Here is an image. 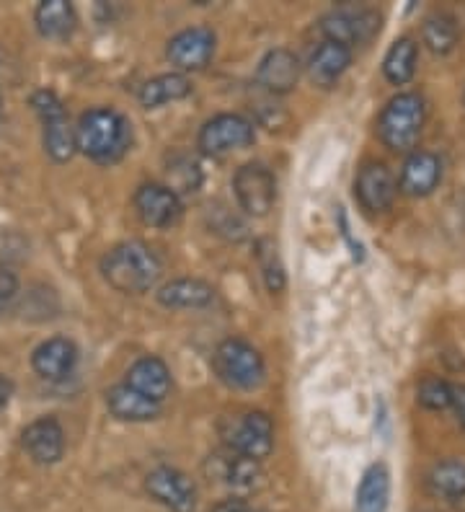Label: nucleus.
<instances>
[{"instance_id":"20","label":"nucleus","mask_w":465,"mask_h":512,"mask_svg":"<svg viewBox=\"0 0 465 512\" xmlns=\"http://www.w3.org/2000/svg\"><path fill=\"white\" fill-rule=\"evenodd\" d=\"M158 303L166 308H207L215 303V288L197 277H181L158 290Z\"/></svg>"},{"instance_id":"11","label":"nucleus","mask_w":465,"mask_h":512,"mask_svg":"<svg viewBox=\"0 0 465 512\" xmlns=\"http://www.w3.org/2000/svg\"><path fill=\"white\" fill-rule=\"evenodd\" d=\"M215 42L217 39L212 29H207V26H192V29H184L176 37H171V42L166 47V57L181 73L202 70L210 65L212 55H215Z\"/></svg>"},{"instance_id":"23","label":"nucleus","mask_w":465,"mask_h":512,"mask_svg":"<svg viewBox=\"0 0 465 512\" xmlns=\"http://www.w3.org/2000/svg\"><path fill=\"white\" fill-rule=\"evenodd\" d=\"M217 479L238 494L259 492V489L264 487V471H261V463L254 461V458L236 456V453H230V450H228V456L220 458Z\"/></svg>"},{"instance_id":"25","label":"nucleus","mask_w":465,"mask_h":512,"mask_svg":"<svg viewBox=\"0 0 465 512\" xmlns=\"http://www.w3.org/2000/svg\"><path fill=\"white\" fill-rule=\"evenodd\" d=\"M192 94V81L184 73H163L148 81L140 91V104L145 109L166 107L171 101H181Z\"/></svg>"},{"instance_id":"30","label":"nucleus","mask_w":465,"mask_h":512,"mask_svg":"<svg viewBox=\"0 0 465 512\" xmlns=\"http://www.w3.org/2000/svg\"><path fill=\"white\" fill-rule=\"evenodd\" d=\"M256 256H259L261 262V272H264V282H267L269 293H282L285 290V267L279 262V254L277 249L272 246V241H259L256 246Z\"/></svg>"},{"instance_id":"17","label":"nucleus","mask_w":465,"mask_h":512,"mask_svg":"<svg viewBox=\"0 0 465 512\" xmlns=\"http://www.w3.org/2000/svg\"><path fill=\"white\" fill-rule=\"evenodd\" d=\"M124 383H127L132 391H137V394H143L148 396L150 401L163 404L166 396L171 394V370H168V365L163 363L161 357H140V360H135L132 368L127 370Z\"/></svg>"},{"instance_id":"14","label":"nucleus","mask_w":465,"mask_h":512,"mask_svg":"<svg viewBox=\"0 0 465 512\" xmlns=\"http://www.w3.org/2000/svg\"><path fill=\"white\" fill-rule=\"evenodd\" d=\"M21 445L39 466H52L65 453V430L55 417H39L21 432Z\"/></svg>"},{"instance_id":"28","label":"nucleus","mask_w":465,"mask_h":512,"mask_svg":"<svg viewBox=\"0 0 465 512\" xmlns=\"http://www.w3.org/2000/svg\"><path fill=\"white\" fill-rule=\"evenodd\" d=\"M422 39L427 44V50L434 55H447V52L455 50L458 44V24H455L453 16L447 13H434L424 21L422 26Z\"/></svg>"},{"instance_id":"26","label":"nucleus","mask_w":465,"mask_h":512,"mask_svg":"<svg viewBox=\"0 0 465 512\" xmlns=\"http://www.w3.org/2000/svg\"><path fill=\"white\" fill-rule=\"evenodd\" d=\"M427 492L450 502L465 497V461L434 463L427 474Z\"/></svg>"},{"instance_id":"22","label":"nucleus","mask_w":465,"mask_h":512,"mask_svg":"<svg viewBox=\"0 0 465 512\" xmlns=\"http://www.w3.org/2000/svg\"><path fill=\"white\" fill-rule=\"evenodd\" d=\"M106 406H109V412L114 414L122 422H150L161 414V406L158 401H150L148 396L137 394L132 391L127 383H119V386L109 388V394H106Z\"/></svg>"},{"instance_id":"19","label":"nucleus","mask_w":465,"mask_h":512,"mask_svg":"<svg viewBox=\"0 0 465 512\" xmlns=\"http://www.w3.org/2000/svg\"><path fill=\"white\" fill-rule=\"evenodd\" d=\"M349 63H352V50L349 47L323 39L308 60L310 81L321 88H331L341 75L347 73Z\"/></svg>"},{"instance_id":"8","label":"nucleus","mask_w":465,"mask_h":512,"mask_svg":"<svg viewBox=\"0 0 465 512\" xmlns=\"http://www.w3.org/2000/svg\"><path fill=\"white\" fill-rule=\"evenodd\" d=\"M380 32V16L372 8H336L321 19V34L326 42L344 44L352 50L354 44H367Z\"/></svg>"},{"instance_id":"21","label":"nucleus","mask_w":465,"mask_h":512,"mask_svg":"<svg viewBox=\"0 0 465 512\" xmlns=\"http://www.w3.org/2000/svg\"><path fill=\"white\" fill-rule=\"evenodd\" d=\"M391 502V471L385 463H370L362 474L354 510L357 512H385Z\"/></svg>"},{"instance_id":"2","label":"nucleus","mask_w":465,"mask_h":512,"mask_svg":"<svg viewBox=\"0 0 465 512\" xmlns=\"http://www.w3.org/2000/svg\"><path fill=\"white\" fill-rule=\"evenodd\" d=\"M78 150L96 163H117L130 150L132 130L130 122L109 107L88 109L75 127Z\"/></svg>"},{"instance_id":"1","label":"nucleus","mask_w":465,"mask_h":512,"mask_svg":"<svg viewBox=\"0 0 465 512\" xmlns=\"http://www.w3.org/2000/svg\"><path fill=\"white\" fill-rule=\"evenodd\" d=\"M163 264L143 241H124L109 249L101 259V275L114 290L127 295H143L161 280Z\"/></svg>"},{"instance_id":"29","label":"nucleus","mask_w":465,"mask_h":512,"mask_svg":"<svg viewBox=\"0 0 465 512\" xmlns=\"http://www.w3.org/2000/svg\"><path fill=\"white\" fill-rule=\"evenodd\" d=\"M416 401L432 412L450 409L453 406V383L442 381V378H424L416 388Z\"/></svg>"},{"instance_id":"33","label":"nucleus","mask_w":465,"mask_h":512,"mask_svg":"<svg viewBox=\"0 0 465 512\" xmlns=\"http://www.w3.org/2000/svg\"><path fill=\"white\" fill-rule=\"evenodd\" d=\"M210 512H264V510L254 507V505H251V502L241 500V497H230V500L217 502V505L212 507Z\"/></svg>"},{"instance_id":"27","label":"nucleus","mask_w":465,"mask_h":512,"mask_svg":"<svg viewBox=\"0 0 465 512\" xmlns=\"http://www.w3.org/2000/svg\"><path fill=\"white\" fill-rule=\"evenodd\" d=\"M416 57H419V47L411 37H401L391 44V50L385 52L383 73L388 83L393 86H406L416 73Z\"/></svg>"},{"instance_id":"12","label":"nucleus","mask_w":465,"mask_h":512,"mask_svg":"<svg viewBox=\"0 0 465 512\" xmlns=\"http://www.w3.org/2000/svg\"><path fill=\"white\" fill-rule=\"evenodd\" d=\"M135 210L145 225L150 228H171L181 220V207L179 192H174L166 184H143L135 192Z\"/></svg>"},{"instance_id":"7","label":"nucleus","mask_w":465,"mask_h":512,"mask_svg":"<svg viewBox=\"0 0 465 512\" xmlns=\"http://www.w3.org/2000/svg\"><path fill=\"white\" fill-rule=\"evenodd\" d=\"M233 192L243 213L267 218L277 202V179L264 163H243L233 176Z\"/></svg>"},{"instance_id":"13","label":"nucleus","mask_w":465,"mask_h":512,"mask_svg":"<svg viewBox=\"0 0 465 512\" xmlns=\"http://www.w3.org/2000/svg\"><path fill=\"white\" fill-rule=\"evenodd\" d=\"M398 194V182L385 163H365L354 179V197L370 213H383L393 205Z\"/></svg>"},{"instance_id":"10","label":"nucleus","mask_w":465,"mask_h":512,"mask_svg":"<svg viewBox=\"0 0 465 512\" xmlns=\"http://www.w3.org/2000/svg\"><path fill=\"white\" fill-rule=\"evenodd\" d=\"M145 492L171 512L197 510V484L174 466H158L145 476Z\"/></svg>"},{"instance_id":"31","label":"nucleus","mask_w":465,"mask_h":512,"mask_svg":"<svg viewBox=\"0 0 465 512\" xmlns=\"http://www.w3.org/2000/svg\"><path fill=\"white\" fill-rule=\"evenodd\" d=\"M168 179H171V189L176 192V184H179L181 192H197L199 182H202V174H199V166L194 158L189 156H174L168 163Z\"/></svg>"},{"instance_id":"18","label":"nucleus","mask_w":465,"mask_h":512,"mask_svg":"<svg viewBox=\"0 0 465 512\" xmlns=\"http://www.w3.org/2000/svg\"><path fill=\"white\" fill-rule=\"evenodd\" d=\"M300 81V60L290 50H272L256 68V83L269 94H290Z\"/></svg>"},{"instance_id":"32","label":"nucleus","mask_w":465,"mask_h":512,"mask_svg":"<svg viewBox=\"0 0 465 512\" xmlns=\"http://www.w3.org/2000/svg\"><path fill=\"white\" fill-rule=\"evenodd\" d=\"M16 293H19V280H16L11 269L0 264V316L11 306V300L16 298Z\"/></svg>"},{"instance_id":"35","label":"nucleus","mask_w":465,"mask_h":512,"mask_svg":"<svg viewBox=\"0 0 465 512\" xmlns=\"http://www.w3.org/2000/svg\"><path fill=\"white\" fill-rule=\"evenodd\" d=\"M11 396H13V381L0 373V409H6Z\"/></svg>"},{"instance_id":"15","label":"nucleus","mask_w":465,"mask_h":512,"mask_svg":"<svg viewBox=\"0 0 465 512\" xmlns=\"http://www.w3.org/2000/svg\"><path fill=\"white\" fill-rule=\"evenodd\" d=\"M78 365V347L68 337H52L42 342L31 355V368L44 381H65Z\"/></svg>"},{"instance_id":"9","label":"nucleus","mask_w":465,"mask_h":512,"mask_svg":"<svg viewBox=\"0 0 465 512\" xmlns=\"http://www.w3.org/2000/svg\"><path fill=\"white\" fill-rule=\"evenodd\" d=\"M256 140V130L251 119L241 114H217L199 130L197 145L207 156H225L233 150L248 148Z\"/></svg>"},{"instance_id":"16","label":"nucleus","mask_w":465,"mask_h":512,"mask_svg":"<svg viewBox=\"0 0 465 512\" xmlns=\"http://www.w3.org/2000/svg\"><path fill=\"white\" fill-rule=\"evenodd\" d=\"M442 182V161L429 150H414L409 153L401 169L398 189L409 197H427Z\"/></svg>"},{"instance_id":"5","label":"nucleus","mask_w":465,"mask_h":512,"mask_svg":"<svg viewBox=\"0 0 465 512\" xmlns=\"http://www.w3.org/2000/svg\"><path fill=\"white\" fill-rule=\"evenodd\" d=\"M31 109L42 119L47 156L57 163L70 161L78 153V140H75V127L70 125L68 112L62 107L60 96L50 91V88H39V91L31 94Z\"/></svg>"},{"instance_id":"24","label":"nucleus","mask_w":465,"mask_h":512,"mask_svg":"<svg viewBox=\"0 0 465 512\" xmlns=\"http://www.w3.org/2000/svg\"><path fill=\"white\" fill-rule=\"evenodd\" d=\"M34 21H37V29L44 39H62L73 37L75 26H78V16H75V8L70 6L68 0H44L39 3L37 11H34Z\"/></svg>"},{"instance_id":"3","label":"nucleus","mask_w":465,"mask_h":512,"mask_svg":"<svg viewBox=\"0 0 465 512\" xmlns=\"http://www.w3.org/2000/svg\"><path fill=\"white\" fill-rule=\"evenodd\" d=\"M424 119H427V107L422 96L414 91L393 96L378 119L380 140L396 153H409L422 135Z\"/></svg>"},{"instance_id":"4","label":"nucleus","mask_w":465,"mask_h":512,"mask_svg":"<svg viewBox=\"0 0 465 512\" xmlns=\"http://www.w3.org/2000/svg\"><path fill=\"white\" fill-rule=\"evenodd\" d=\"M212 368L225 386L241 388V391L259 388L267 378V365H264L261 352L251 342L238 337L217 344L215 355H212Z\"/></svg>"},{"instance_id":"6","label":"nucleus","mask_w":465,"mask_h":512,"mask_svg":"<svg viewBox=\"0 0 465 512\" xmlns=\"http://www.w3.org/2000/svg\"><path fill=\"white\" fill-rule=\"evenodd\" d=\"M223 443L230 453L261 463L274 450V422L267 412H243L223 425Z\"/></svg>"},{"instance_id":"34","label":"nucleus","mask_w":465,"mask_h":512,"mask_svg":"<svg viewBox=\"0 0 465 512\" xmlns=\"http://www.w3.org/2000/svg\"><path fill=\"white\" fill-rule=\"evenodd\" d=\"M453 409L458 422L465 427V386H453Z\"/></svg>"}]
</instances>
